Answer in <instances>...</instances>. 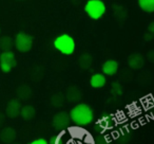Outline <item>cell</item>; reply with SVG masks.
Segmentation results:
<instances>
[{"label": "cell", "mask_w": 154, "mask_h": 144, "mask_svg": "<svg viewBox=\"0 0 154 144\" xmlns=\"http://www.w3.org/2000/svg\"><path fill=\"white\" fill-rule=\"evenodd\" d=\"M69 116L71 121L77 126H87L94 120V111L90 105L85 103H79L74 106Z\"/></svg>", "instance_id": "6da1fadb"}, {"label": "cell", "mask_w": 154, "mask_h": 144, "mask_svg": "<svg viewBox=\"0 0 154 144\" xmlns=\"http://www.w3.org/2000/svg\"><path fill=\"white\" fill-rule=\"evenodd\" d=\"M53 46L58 52L63 55H72L76 49V43L70 34H60L54 39Z\"/></svg>", "instance_id": "7a4b0ae2"}, {"label": "cell", "mask_w": 154, "mask_h": 144, "mask_svg": "<svg viewBox=\"0 0 154 144\" xmlns=\"http://www.w3.org/2000/svg\"><path fill=\"white\" fill-rule=\"evenodd\" d=\"M107 7L103 0H88L85 5V12L93 20H98L106 14Z\"/></svg>", "instance_id": "3957f363"}, {"label": "cell", "mask_w": 154, "mask_h": 144, "mask_svg": "<svg viewBox=\"0 0 154 144\" xmlns=\"http://www.w3.org/2000/svg\"><path fill=\"white\" fill-rule=\"evenodd\" d=\"M33 43H34L33 36L26 32L17 33L14 38V47L18 52L21 53H26L30 51L33 47Z\"/></svg>", "instance_id": "277c9868"}, {"label": "cell", "mask_w": 154, "mask_h": 144, "mask_svg": "<svg viewBox=\"0 0 154 144\" xmlns=\"http://www.w3.org/2000/svg\"><path fill=\"white\" fill-rule=\"evenodd\" d=\"M17 66V59L12 51H5L0 53V69L3 73H10Z\"/></svg>", "instance_id": "5b68a950"}, {"label": "cell", "mask_w": 154, "mask_h": 144, "mask_svg": "<svg viewBox=\"0 0 154 144\" xmlns=\"http://www.w3.org/2000/svg\"><path fill=\"white\" fill-rule=\"evenodd\" d=\"M70 122H71V119L68 112L59 111L52 119V126L56 130H64V129L70 126Z\"/></svg>", "instance_id": "8992f818"}, {"label": "cell", "mask_w": 154, "mask_h": 144, "mask_svg": "<svg viewBox=\"0 0 154 144\" xmlns=\"http://www.w3.org/2000/svg\"><path fill=\"white\" fill-rule=\"evenodd\" d=\"M20 109H21V103L18 99H13L8 102L5 107V114L11 119H15L19 117Z\"/></svg>", "instance_id": "52a82bcc"}, {"label": "cell", "mask_w": 154, "mask_h": 144, "mask_svg": "<svg viewBox=\"0 0 154 144\" xmlns=\"http://www.w3.org/2000/svg\"><path fill=\"white\" fill-rule=\"evenodd\" d=\"M118 68H119V64L116 62L115 59H108L101 66V71L103 74L108 76H113L117 73Z\"/></svg>", "instance_id": "ba28073f"}, {"label": "cell", "mask_w": 154, "mask_h": 144, "mask_svg": "<svg viewBox=\"0 0 154 144\" xmlns=\"http://www.w3.org/2000/svg\"><path fill=\"white\" fill-rule=\"evenodd\" d=\"M17 138V133L12 127H5L0 131V140L5 144H12Z\"/></svg>", "instance_id": "9c48e42d"}, {"label": "cell", "mask_w": 154, "mask_h": 144, "mask_svg": "<svg viewBox=\"0 0 154 144\" xmlns=\"http://www.w3.org/2000/svg\"><path fill=\"white\" fill-rule=\"evenodd\" d=\"M145 60V57L140 53H133L129 56L128 65L130 68L134 69V70H138V69H141L143 67Z\"/></svg>", "instance_id": "30bf717a"}, {"label": "cell", "mask_w": 154, "mask_h": 144, "mask_svg": "<svg viewBox=\"0 0 154 144\" xmlns=\"http://www.w3.org/2000/svg\"><path fill=\"white\" fill-rule=\"evenodd\" d=\"M66 98L71 103H77L82 99V92L79 87L77 86H70L66 90Z\"/></svg>", "instance_id": "8fae6325"}, {"label": "cell", "mask_w": 154, "mask_h": 144, "mask_svg": "<svg viewBox=\"0 0 154 144\" xmlns=\"http://www.w3.org/2000/svg\"><path fill=\"white\" fill-rule=\"evenodd\" d=\"M107 83V78L106 75L103 73H94L90 78V85L92 88L94 89H99L103 88Z\"/></svg>", "instance_id": "7c38bea8"}, {"label": "cell", "mask_w": 154, "mask_h": 144, "mask_svg": "<svg viewBox=\"0 0 154 144\" xmlns=\"http://www.w3.org/2000/svg\"><path fill=\"white\" fill-rule=\"evenodd\" d=\"M16 94H17L18 100H21V101H28L32 97V89L30 86L26 84L20 85L19 87L16 90Z\"/></svg>", "instance_id": "4fadbf2b"}, {"label": "cell", "mask_w": 154, "mask_h": 144, "mask_svg": "<svg viewBox=\"0 0 154 144\" xmlns=\"http://www.w3.org/2000/svg\"><path fill=\"white\" fill-rule=\"evenodd\" d=\"M19 116L26 121L32 120V119H34L35 116H36V108L32 105L23 106V107H21V109H20Z\"/></svg>", "instance_id": "5bb4252c"}, {"label": "cell", "mask_w": 154, "mask_h": 144, "mask_svg": "<svg viewBox=\"0 0 154 144\" xmlns=\"http://www.w3.org/2000/svg\"><path fill=\"white\" fill-rule=\"evenodd\" d=\"M14 47V39L11 36H2L0 37V50L2 52L12 51Z\"/></svg>", "instance_id": "9a60e30c"}, {"label": "cell", "mask_w": 154, "mask_h": 144, "mask_svg": "<svg viewBox=\"0 0 154 144\" xmlns=\"http://www.w3.org/2000/svg\"><path fill=\"white\" fill-rule=\"evenodd\" d=\"M92 62H93V57L89 53L82 54L80 57L78 58V64H79L80 68L85 69V70L90 68L92 66Z\"/></svg>", "instance_id": "2e32d148"}, {"label": "cell", "mask_w": 154, "mask_h": 144, "mask_svg": "<svg viewBox=\"0 0 154 144\" xmlns=\"http://www.w3.org/2000/svg\"><path fill=\"white\" fill-rule=\"evenodd\" d=\"M138 7L146 13H153L154 12V0H137Z\"/></svg>", "instance_id": "e0dca14e"}, {"label": "cell", "mask_w": 154, "mask_h": 144, "mask_svg": "<svg viewBox=\"0 0 154 144\" xmlns=\"http://www.w3.org/2000/svg\"><path fill=\"white\" fill-rule=\"evenodd\" d=\"M64 99H66V97H64L61 92H56L51 97V104L54 106V107L59 108L63 105Z\"/></svg>", "instance_id": "ac0fdd59"}, {"label": "cell", "mask_w": 154, "mask_h": 144, "mask_svg": "<svg viewBox=\"0 0 154 144\" xmlns=\"http://www.w3.org/2000/svg\"><path fill=\"white\" fill-rule=\"evenodd\" d=\"M111 93L114 97H119L122 94V87L118 82H114L111 85Z\"/></svg>", "instance_id": "d6986e66"}, {"label": "cell", "mask_w": 154, "mask_h": 144, "mask_svg": "<svg viewBox=\"0 0 154 144\" xmlns=\"http://www.w3.org/2000/svg\"><path fill=\"white\" fill-rule=\"evenodd\" d=\"M94 143L95 144H110V142H109V140L106 137H103V135H98L95 137Z\"/></svg>", "instance_id": "ffe728a7"}, {"label": "cell", "mask_w": 154, "mask_h": 144, "mask_svg": "<svg viewBox=\"0 0 154 144\" xmlns=\"http://www.w3.org/2000/svg\"><path fill=\"white\" fill-rule=\"evenodd\" d=\"M49 144H62V136L61 135H56L50 139Z\"/></svg>", "instance_id": "44dd1931"}, {"label": "cell", "mask_w": 154, "mask_h": 144, "mask_svg": "<svg viewBox=\"0 0 154 144\" xmlns=\"http://www.w3.org/2000/svg\"><path fill=\"white\" fill-rule=\"evenodd\" d=\"M29 144H49V142L45 139H43V138H39V139L33 140V141L30 142Z\"/></svg>", "instance_id": "7402d4cb"}, {"label": "cell", "mask_w": 154, "mask_h": 144, "mask_svg": "<svg viewBox=\"0 0 154 144\" xmlns=\"http://www.w3.org/2000/svg\"><path fill=\"white\" fill-rule=\"evenodd\" d=\"M152 38H153V33H150V32H149V34L145 35V39H146L147 41H150Z\"/></svg>", "instance_id": "603a6c76"}, {"label": "cell", "mask_w": 154, "mask_h": 144, "mask_svg": "<svg viewBox=\"0 0 154 144\" xmlns=\"http://www.w3.org/2000/svg\"><path fill=\"white\" fill-rule=\"evenodd\" d=\"M3 123H5V114L0 112V127L2 126Z\"/></svg>", "instance_id": "cb8c5ba5"}, {"label": "cell", "mask_w": 154, "mask_h": 144, "mask_svg": "<svg viewBox=\"0 0 154 144\" xmlns=\"http://www.w3.org/2000/svg\"><path fill=\"white\" fill-rule=\"evenodd\" d=\"M149 32L150 33H153L154 32V24H153V22H151V24H150V27H149Z\"/></svg>", "instance_id": "d4e9b609"}, {"label": "cell", "mask_w": 154, "mask_h": 144, "mask_svg": "<svg viewBox=\"0 0 154 144\" xmlns=\"http://www.w3.org/2000/svg\"><path fill=\"white\" fill-rule=\"evenodd\" d=\"M152 55H153V51H151L149 53V56H148V57H149V60L150 62H153V58H152Z\"/></svg>", "instance_id": "484cf974"}, {"label": "cell", "mask_w": 154, "mask_h": 144, "mask_svg": "<svg viewBox=\"0 0 154 144\" xmlns=\"http://www.w3.org/2000/svg\"><path fill=\"white\" fill-rule=\"evenodd\" d=\"M12 144H20V143H14V142H13V143H12Z\"/></svg>", "instance_id": "4316f807"}]
</instances>
